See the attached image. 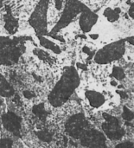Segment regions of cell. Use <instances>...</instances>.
Returning a JSON list of instances; mask_svg holds the SVG:
<instances>
[{"mask_svg":"<svg viewBox=\"0 0 134 148\" xmlns=\"http://www.w3.org/2000/svg\"><path fill=\"white\" fill-rule=\"evenodd\" d=\"M133 3H132L131 6L129 7V10H128V14H129V16H131L132 19H133Z\"/></svg>","mask_w":134,"mask_h":148,"instance_id":"11","label":"cell"},{"mask_svg":"<svg viewBox=\"0 0 134 148\" xmlns=\"http://www.w3.org/2000/svg\"><path fill=\"white\" fill-rule=\"evenodd\" d=\"M88 36H89V38H90L91 40H93V41H96V40H98V39L100 38V34H98V33L89 34V35H88Z\"/></svg>","mask_w":134,"mask_h":148,"instance_id":"10","label":"cell"},{"mask_svg":"<svg viewBox=\"0 0 134 148\" xmlns=\"http://www.w3.org/2000/svg\"><path fill=\"white\" fill-rule=\"evenodd\" d=\"M3 21H4V30L10 34L14 35L19 29V19L16 17L10 10H9L3 16Z\"/></svg>","mask_w":134,"mask_h":148,"instance_id":"4","label":"cell"},{"mask_svg":"<svg viewBox=\"0 0 134 148\" xmlns=\"http://www.w3.org/2000/svg\"><path fill=\"white\" fill-rule=\"evenodd\" d=\"M98 18H99L98 15L91 11L90 10H87L81 12L79 19V25L82 32L84 33L90 32L93 27L96 24Z\"/></svg>","mask_w":134,"mask_h":148,"instance_id":"2","label":"cell"},{"mask_svg":"<svg viewBox=\"0 0 134 148\" xmlns=\"http://www.w3.org/2000/svg\"><path fill=\"white\" fill-rule=\"evenodd\" d=\"M122 119L126 121V122H133V109H130L129 108H127L126 106L123 107V111H122Z\"/></svg>","mask_w":134,"mask_h":148,"instance_id":"8","label":"cell"},{"mask_svg":"<svg viewBox=\"0 0 134 148\" xmlns=\"http://www.w3.org/2000/svg\"><path fill=\"white\" fill-rule=\"evenodd\" d=\"M38 39H39V43L42 48H44L49 51H52L55 55H59L62 53V49H61L60 46L57 45L55 42H53V41L49 40V38L42 36H38Z\"/></svg>","mask_w":134,"mask_h":148,"instance_id":"6","label":"cell"},{"mask_svg":"<svg viewBox=\"0 0 134 148\" xmlns=\"http://www.w3.org/2000/svg\"><path fill=\"white\" fill-rule=\"evenodd\" d=\"M115 148H133V142L131 140L124 141L122 143H120L116 146Z\"/></svg>","mask_w":134,"mask_h":148,"instance_id":"9","label":"cell"},{"mask_svg":"<svg viewBox=\"0 0 134 148\" xmlns=\"http://www.w3.org/2000/svg\"><path fill=\"white\" fill-rule=\"evenodd\" d=\"M85 98L88 100L89 106L94 108H100L106 104L107 99L102 93L95 90H88L84 93Z\"/></svg>","mask_w":134,"mask_h":148,"instance_id":"3","label":"cell"},{"mask_svg":"<svg viewBox=\"0 0 134 148\" xmlns=\"http://www.w3.org/2000/svg\"><path fill=\"white\" fill-rule=\"evenodd\" d=\"M111 76L118 82L124 81L126 79V69L120 65H114L111 68Z\"/></svg>","mask_w":134,"mask_h":148,"instance_id":"7","label":"cell"},{"mask_svg":"<svg viewBox=\"0 0 134 148\" xmlns=\"http://www.w3.org/2000/svg\"><path fill=\"white\" fill-rule=\"evenodd\" d=\"M126 44L124 41L113 42L99 50L94 56V62L99 64H107L113 61L120 60L126 53Z\"/></svg>","mask_w":134,"mask_h":148,"instance_id":"1","label":"cell"},{"mask_svg":"<svg viewBox=\"0 0 134 148\" xmlns=\"http://www.w3.org/2000/svg\"><path fill=\"white\" fill-rule=\"evenodd\" d=\"M104 17L109 23H115L117 22L121 16V8L120 7H107L103 11Z\"/></svg>","mask_w":134,"mask_h":148,"instance_id":"5","label":"cell"}]
</instances>
